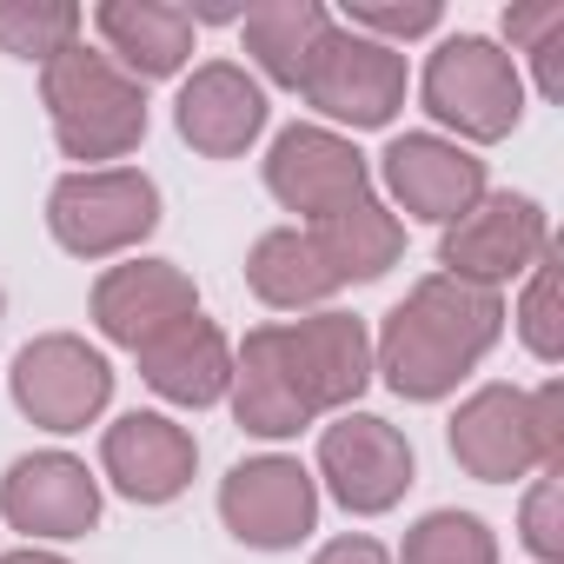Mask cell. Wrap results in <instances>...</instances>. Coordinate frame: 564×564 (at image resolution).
<instances>
[{
	"instance_id": "83f0119b",
	"label": "cell",
	"mask_w": 564,
	"mask_h": 564,
	"mask_svg": "<svg viewBox=\"0 0 564 564\" xmlns=\"http://www.w3.org/2000/svg\"><path fill=\"white\" fill-rule=\"evenodd\" d=\"M531 425H538V458H544V471H564V386H557V379H544V386L531 392Z\"/></svg>"
},
{
	"instance_id": "603a6c76",
	"label": "cell",
	"mask_w": 564,
	"mask_h": 564,
	"mask_svg": "<svg viewBox=\"0 0 564 564\" xmlns=\"http://www.w3.org/2000/svg\"><path fill=\"white\" fill-rule=\"evenodd\" d=\"M87 28V14L74 0H0V54L14 61H54L61 47H74Z\"/></svg>"
},
{
	"instance_id": "d4e9b609",
	"label": "cell",
	"mask_w": 564,
	"mask_h": 564,
	"mask_svg": "<svg viewBox=\"0 0 564 564\" xmlns=\"http://www.w3.org/2000/svg\"><path fill=\"white\" fill-rule=\"evenodd\" d=\"M518 339L531 359L557 366L564 359V279H557V246L524 272V300H518Z\"/></svg>"
},
{
	"instance_id": "3957f363",
	"label": "cell",
	"mask_w": 564,
	"mask_h": 564,
	"mask_svg": "<svg viewBox=\"0 0 564 564\" xmlns=\"http://www.w3.org/2000/svg\"><path fill=\"white\" fill-rule=\"evenodd\" d=\"M41 100H47V120H54L61 153L67 160H87V173L107 166V160H127L147 140V87L127 80L87 41L61 47L41 67Z\"/></svg>"
},
{
	"instance_id": "8fae6325",
	"label": "cell",
	"mask_w": 564,
	"mask_h": 564,
	"mask_svg": "<svg viewBox=\"0 0 564 564\" xmlns=\"http://www.w3.org/2000/svg\"><path fill=\"white\" fill-rule=\"evenodd\" d=\"M265 193L286 213H300V226H313V219L352 206L359 193H372V166L352 140H339L326 127H286L265 153Z\"/></svg>"
},
{
	"instance_id": "6da1fadb",
	"label": "cell",
	"mask_w": 564,
	"mask_h": 564,
	"mask_svg": "<svg viewBox=\"0 0 564 564\" xmlns=\"http://www.w3.org/2000/svg\"><path fill=\"white\" fill-rule=\"evenodd\" d=\"M372 386V333L352 313L252 326L232 352V419L252 438H293L326 412H352Z\"/></svg>"
},
{
	"instance_id": "5bb4252c",
	"label": "cell",
	"mask_w": 564,
	"mask_h": 564,
	"mask_svg": "<svg viewBox=\"0 0 564 564\" xmlns=\"http://www.w3.org/2000/svg\"><path fill=\"white\" fill-rule=\"evenodd\" d=\"M0 511L28 538H87L100 524V478L74 452H28L0 478Z\"/></svg>"
},
{
	"instance_id": "d6986e66",
	"label": "cell",
	"mask_w": 564,
	"mask_h": 564,
	"mask_svg": "<svg viewBox=\"0 0 564 564\" xmlns=\"http://www.w3.org/2000/svg\"><path fill=\"white\" fill-rule=\"evenodd\" d=\"M133 359H140V379H147L166 405H186V412L219 405L226 386H232V346H226V333H219L206 313L180 319L173 333H160V339L140 346Z\"/></svg>"
},
{
	"instance_id": "5b68a950",
	"label": "cell",
	"mask_w": 564,
	"mask_h": 564,
	"mask_svg": "<svg viewBox=\"0 0 564 564\" xmlns=\"http://www.w3.org/2000/svg\"><path fill=\"white\" fill-rule=\"evenodd\" d=\"M160 226V186L140 166H80L47 193V232L74 259H113L133 252Z\"/></svg>"
},
{
	"instance_id": "7c38bea8",
	"label": "cell",
	"mask_w": 564,
	"mask_h": 564,
	"mask_svg": "<svg viewBox=\"0 0 564 564\" xmlns=\"http://www.w3.org/2000/svg\"><path fill=\"white\" fill-rule=\"evenodd\" d=\"M193 313H199V286L173 259H127L94 279V326L127 352L153 346L160 333H173Z\"/></svg>"
},
{
	"instance_id": "ac0fdd59",
	"label": "cell",
	"mask_w": 564,
	"mask_h": 564,
	"mask_svg": "<svg viewBox=\"0 0 564 564\" xmlns=\"http://www.w3.org/2000/svg\"><path fill=\"white\" fill-rule=\"evenodd\" d=\"M94 28L107 41V61L127 74V80H173L186 61H193V14L173 8V0H100L94 8Z\"/></svg>"
},
{
	"instance_id": "7402d4cb",
	"label": "cell",
	"mask_w": 564,
	"mask_h": 564,
	"mask_svg": "<svg viewBox=\"0 0 564 564\" xmlns=\"http://www.w3.org/2000/svg\"><path fill=\"white\" fill-rule=\"evenodd\" d=\"M246 286L265 306H279V313H313V306H326L339 293L300 226H272V232L252 239V252H246Z\"/></svg>"
},
{
	"instance_id": "30bf717a",
	"label": "cell",
	"mask_w": 564,
	"mask_h": 564,
	"mask_svg": "<svg viewBox=\"0 0 564 564\" xmlns=\"http://www.w3.org/2000/svg\"><path fill=\"white\" fill-rule=\"evenodd\" d=\"M319 478L352 518H379L412 491V445L372 412H339L319 432Z\"/></svg>"
},
{
	"instance_id": "7a4b0ae2",
	"label": "cell",
	"mask_w": 564,
	"mask_h": 564,
	"mask_svg": "<svg viewBox=\"0 0 564 564\" xmlns=\"http://www.w3.org/2000/svg\"><path fill=\"white\" fill-rule=\"evenodd\" d=\"M498 333H505V300L491 286H465L452 272H432L386 313L372 339V372H386L399 399L438 405L498 346Z\"/></svg>"
},
{
	"instance_id": "4dcf8cb0",
	"label": "cell",
	"mask_w": 564,
	"mask_h": 564,
	"mask_svg": "<svg viewBox=\"0 0 564 564\" xmlns=\"http://www.w3.org/2000/svg\"><path fill=\"white\" fill-rule=\"evenodd\" d=\"M313 564H392V551L379 538H333V544H319Z\"/></svg>"
},
{
	"instance_id": "2e32d148",
	"label": "cell",
	"mask_w": 564,
	"mask_h": 564,
	"mask_svg": "<svg viewBox=\"0 0 564 564\" xmlns=\"http://www.w3.org/2000/svg\"><path fill=\"white\" fill-rule=\"evenodd\" d=\"M193 465H199V445L166 412H127L100 438V471L133 505H173L193 485Z\"/></svg>"
},
{
	"instance_id": "277c9868",
	"label": "cell",
	"mask_w": 564,
	"mask_h": 564,
	"mask_svg": "<svg viewBox=\"0 0 564 564\" xmlns=\"http://www.w3.org/2000/svg\"><path fill=\"white\" fill-rule=\"evenodd\" d=\"M419 94H425V113H432L438 127H452L458 140H478V147L505 140V133L524 120V74H518V61H511L498 41H485V34H452V41H438V54L425 61Z\"/></svg>"
},
{
	"instance_id": "4fadbf2b",
	"label": "cell",
	"mask_w": 564,
	"mask_h": 564,
	"mask_svg": "<svg viewBox=\"0 0 564 564\" xmlns=\"http://www.w3.org/2000/svg\"><path fill=\"white\" fill-rule=\"evenodd\" d=\"M379 173H386V193L425 226H452L485 199V160L438 133H399L379 153Z\"/></svg>"
},
{
	"instance_id": "e0dca14e",
	"label": "cell",
	"mask_w": 564,
	"mask_h": 564,
	"mask_svg": "<svg viewBox=\"0 0 564 564\" xmlns=\"http://www.w3.org/2000/svg\"><path fill=\"white\" fill-rule=\"evenodd\" d=\"M173 127L199 160H239L265 133V87L232 61H206L173 100Z\"/></svg>"
},
{
	"instance_id": "9a60e30c",
	"label": "cell",
	"mask_w": 564,
	"mask_h": 564,
	"mask_svg": "<svg viewBox=\"0 0 564 564\" xmlns=\"http://www.w3.org/2000/svg\"><path fill=\"white\" fill-rule=\"evenodd\" d=\"M452 458L478 485H511V478L544 471L538 425H531V392H518V386H478L452 412Z\"/></svg>"
},
{
	"instance_id": "484cf974",
	"label": "cell",
	"mask_w": 564,
	"mask_h": 564,
	"mask_svg": "<svg viewBox=\"0 0 564 564\" xmlns=\"http://www.w3.org/2000/svg\"><path fill=\"white\" fill-rule=\"evenodd\" d=\"M346 28L352 34H372V41H419L438 28V0H346Z\"/></svg>"
},
{
	"instance_id": "9c48e42d",
	"label": "cell",
	"mask_w": 564,
	"mask_h": 564,
	"mask_svg": "<svg viewBox=\"0 0 564 564\" xmlns=\"http://www.w3.org/2000/svg\"><path fill=\"white\" fill-rule=\"evenodd\" d=\"M300 94L326 113V120H346V127H392V113L405 107V54L372 41V34H352L333 21V34L319 41Z\"/></svg>"
},
{
	"instance_id": "1f68e13d",
	"label": "cell",
	"mask_w": 564,
	"mask_h": 564,
	"mask_svg": "<svg viewBox=\"0 0 564 564\" xmlns=\"http://www.w3.org/2000/svg\"><path fill=\"white\" fill-rule=\"evenodd\" d=\"M0 564H67V557H54V551H34V544H28V551H8Z\"/></svg>"
},
{
	"instance_id": "44dd1931",
	"label": "cell",
	"mask_w": 564,
	"mask_h": 564,
	"mask_svg": "<svg viewBox=\"0 0 564 564\" xmlns=\"http://www.w3.org/2000/svg\"><path fill=\"white\" fill-rule=\"evenodd\" d=\"M239 34H246V54L259 61V74L272 87H293L300 94L319 41L333 34V14L319 8V0H259V8L239 14Z\"/></svg>"
},
{
	"instance_id": "ba28073f",
	"label": "cell",
	"mask_w": 564,
	"mask_h": 564,
	"mask_svg": "<svg viewBox=\"0 0 564 564\" xmlns=\"http://www.w3.org/2000/svg\"><path fill=\"white\" fill-rule=\"evenodd\" d=\"M551 252V219L538 199L524 193H485L471 213H458L438 239V259L452 279H465V286H505V279L531 272L538 259Z\"/></svg>"
},
{
	"instance_id": "cb8c5ba5",
	"label": "cell",
	"mask_w": 564,
	"mask_h": 564,
	"mask_svg": "<svg viewBox=\"0 0 564 564\" xmlns=\"http://www.w3.org/2000/svg\"><path fill=\"white\" fill-rule=\"evenodd\" d=\"M399 564H498V538L471 511H425L405 531Z\"/></svg>"
},
{
	"instance_id": "4316f807",
	"label": "cell",
	"mask_w": 564,
	"mask_h": 564,
	"mask_svg": "<svg viewBox=\"0 0 564 564\" xmlns=\"http://www.w3.org/2000/svg\"><path fill=\"white\" fill-rule=\"evenodd\" d=\"M518 531H524V544H531L544 564L564 557V471H538V485L524 491V518H518Z\"/></svg>"
},
{
	"instance_id": "f1b7e54d",
	"label": "cell",
	"mask_w": 564,
	"mask_h": 564,
	"mask_svg": "<svg viewBox=\"0 0 564 564\" xmlns=\"http://www.w3.org/2000/svg\"><path fill=\"white\" fill-rule=\"evenodd\" d=\"M524 54H531V74H538V94H544V100H564V21H557L551 34H538V41H531Z\"/></svg>"
},
{
	"instance_id": "f546056e",
	"label": "cell",
	"mask_w": 564,
	"mask_h": 564,
	"mask_svg": "<svg viewBox=\"0 0 564 564\" xmlns=\"http://www.w3.org/2000/svg\"><path fill=\"white\" fill-rule=\"evenodd\" d=\"M564 21V0H538V8H505V34L511 47H531L538 34H551Z\"/></svg>"
},
{
	"instance_id": "52a82bcc",
	"label": "cell",
	"mask_w": 564,
	"mask_h": 564,
	"mask_svg": "<svg viewBox=\"0 0 564 564\" xmlns=\"http://www.w3.org/2000/svg\"><path fill=\"white\" fill-rule=\"evenodd\" d=\"M219 518L239 544L252 551H293L319 524V478L300 458H239L219 478Z\"/></svg>"
},
{
	"instance_id": "d6a6232c",
	"label": "cell",
	"mask_w": 564,
	"mask_h": 564,
	"mask_svg": "<svg viewBox=\"0 0 564 564\" xmlns=\"http://www.w3.org/2000/svg\"><path fill=\"white\" fill-rule=\"evenodd\" d=\"M0 313H8V300H0Z\"/></svg>"
},
{
	"instance_id": "ffe728a7",
	"label": "cell",
	"mask_w": 564,
	"mask_h": 564,
	"mask_svg": "<svg viewBox=\"0 0 564 564\" xmlns=\"http://www.w3.org/2000/svg\"><path fill=\"white\" fill-rule=\"evenodd\" d=\"M300 232H306V246L319 252V265H326L333 286H366V279L392 272L399 252H405V226H399L372 193H359L352 206H339V213H326V219H313V226H300Z\"/></svg>"
},
{
	"instance_id": "8992f818",
	"label": "cell",
	"mask_w": 564,
	"mask_h": 564,
	"mask_svg": "<svg viewBox=\"0 0 564 564\" xmlns=\"http://www.w3.org/2000/svg\"><path fill=\"white\" fill-rule=\"evenodd\" d=\"M8 386H14V405L41 432H87L113 399V366L100 346H87L74 333H41L14 352Z\"/></svg>"
}]
</instances>
